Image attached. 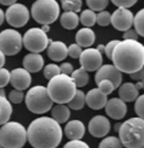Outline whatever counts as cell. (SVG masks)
I'll return each instance as SVG.
<instances>
[{"label": "cell", "instance_id": "6da1fadb", "mask_svg": "<svg viewBox=\"0 0 144 148\" xmlns=\"http://www.w3.org/2000/svg\"><path fill=\"white\" fill-rule=\"evenodd\" d=\"M61 140L63 129L52 117L34 119L27 129V141L33 148H56Z\"/></svg>", "mask_w": 144, "mask_h": 148}, {"label": "cell", "instance_id": "7a4b0ae2", "mask_svg": "<svg viewBox=\"0 0 144 148\" xmlns=\"http://www.w3.org/2000/svg\"><path fill=\"white\" fill-rule=\"evenodd\" d=\"M111 60L122 73L136 72L144 66V45L138 40L124 39L114 47Z\"/></svg>", "mask_w": 144, "mask_h": 148}, {"label": "cell", "instance_id": "3957f363", "mask_svg": "<svg viewBox=\"0 0 144 148\" xmlns=\"http://www.w3.org/2000/svg\"><path fill=\"white\" fill-rule=\"evenodd\" d=\"M118 138L126 148H144V119L132 117L121 123Z\"/></svg>", "mask_w": 144, "mask_h": 148}, {"label": "cell", "instance_id": "277c9868", "mask_svg": "<svg viewBox=\"0 0 144 148\" xmlns=\"http://www.w3.org/2000/svg\"><path fill=\"white\" fill-rule=\"evenodd\" d=\"M50 98L57 104H66L73 98L78 87L70 75L58 74L48 79L46 86Z\"/></svg>", "mask_w": 144, "mask_h": 148}, {"label": "cell", "instance_id": "5b68a950", "mask_svg": "<svg viewBox=\"0 0 144 148\" xmlns=\"http://www.w3.org/2000/svg\"><path fill=\"white\" fill-rule=\"evenodd\" d=\"M27 142V130L22 123L7 121L0 128V146L2 148H23Z\"/></svg>", "mask_w": 144, "mask_h": 148}, {"label": "cell", "instance_id": "8992f818", "mask_svg": "<svg viewBox=\"0 0 144 148\" xmlns=\"http://www.w3.org/2000/svg\"><path fill=\"white\" fill-rule=\"evenodd\" d=\"M25 103L31 113L42 115L51 111L53 106L52 99L50 98L48 89L44 86H33L25 95Z\"/></svg>", "mask_w": 144, "mask_h": 148}, {"label": "cell", "instance_id": "52a82bcc", "mask_svg": "<svg viewBox=\"0 0 144 148\" xmlns=\"http://www.w3.org/2000/svg\"><path fill=\"white\" fill-rule=\"evenodd\" d=\"M60 8L56 0H36L31 5L33 19L41 25H50L59 17Z\"/></svg>", "mask_w": 144, "mask_h": 148}, {"label": "cell", "instance_id": "ba28073f", "mask_svg": "<svg viewBox=\"0 0 144 148\" xmlns=\"http://www.w3.org/2000/svg\"><path fill=\"white\" fill-rule=\"evenodd\" d=\"M50 39L41 28H30L23 37V45L30 53H41L46 49Z\"/></svg>", "mask_w": 144, "mask_h": 148}, {"label": "cell", "instance_id": "9c48e42d", "mask_svg": "<svg viewBox=\"0 0 144 148\" xmlns=\"http://www.w3.org/2000/svg\"><path fill=\"white\" fill-rule=\"evenodd\" d=\"M23 47V37L15 29H4L0 32V51L7 56H14Z\"/></svg>", "mask_w": 144, "mask_h": 148}, {"label": "cell", "instance_id": "30bf717a", "mask_svg": "<svg viewBox=\"0 0 144 148\" xmlns=\"http://www.w3.org/2000/svg\"><path fill=\"white\" fill-rule=\"evenodd\" d=\"M30 17V13L26 5L22 3H13L9 5L7 12L4 14V18L8 24L14 28H21L25 26Z\"/></svg>", "mask_w": 144, "mask_h": 148}, {"label": "cell", "instance_id": "8fae6325", "mask_svg": "<svg viewBox=\"0 0 144 148\" xmlns=\"http://www.w3.org/2000/svg\"><path fill=\"white\" fill-rule=\"evenodd\" d=\"M80 58L81 68L87 72L97 71L102 66V54L97 48L87 47L85 51H82Z\"/></svg>", "mask_w": 144, "mask_h": 148}, {"label": "cell", "instance_id": "7c38bea8", "mask_svg": "<svg viewBox=\"0 0 144 148\" xmlns=\"http://www.w3.org/2000/svg\"><path fill=\"white\" fill-rule=\"evenodd\" d=\"M132 12L126 8H118L111 14V24L118 31H126L133 25Z\"/></svg>", "mask_w": 144, "mask_h": 148}, {"label": "cell", "instance_id": "4fadbf2b", "mask_svg": "<svg viewBox=\"0 0 144 148\" xmlns=\"http://www.w3.org/2000/svg\"><path fill=\"white\" fill-rule=\"evenodd\" d=\"M102 79H107L111 81L114 85L115 89L118 88L122 84L123 75L122 72L115 67L114 64H103L97 70L96 75H95V82L98 84Z\"/></svg>", "mask_w": 144, "mask_h": 148}, {"label": "cell", "instance_id": "5bb4252c", "mask_svg": "<svg viewBox=\"0 0 144 148\" xmlns=\"http://www.w3.org/2000/svg\"><path fill=\"white\" fill-rule=\"evenodd\" d=\"M111 130V123L110 120L102 115L94 116L88 123V131L89 134L94 137L100 138V137L107 136V134Z\"/></svg>", "mask_w": 144, "mask_h": 148}, {"label": "cell", "instance_id": "9a60e30c", "mask_svg": "<svg viewBox=\"0 0 144 148\" xmlns=\"http://www.w3.org/2000/svg\"><path fill=\"white\" fill-rule=\"evenodd\" d=\"M10 83L17 90H25L31 84V75L24 68H16L10 72Z\"/></svg>", "mask_w": 144, "mask_h": 148}, {"label": "cell", "instance_id": "2e32d148", "mask_svg": "<svg viewBox=\"0 0 144 148\" xmlns=\"http://www.w3.org/2000/svg\"><path fill=\"white\" fill-rule=\"evenodd\" d=\"M104 108L107 116L115 120L123 119L127 114V105L119 98H112L107 100Z\"/></svg>", "mask_w": 144, "mask_h": 148}, {"label": "cell", "instance_id": "e0dca14e", "mask_svg": "<svg viewBox=\"0 0 144 148\" xmlns=\"http://www.w3.org/2000/svg\"><path fill=\"white\" fill-rule=\"evenodd\" d=\"M48 56L53 61H63L68 56V47L61 41H51L48 46Z\"/></svg>", "mask_w": 144, "mask_h": 148}, {"label": "cell", "instance_id": "ac0fdd59", "mask_svg": "<svg viewBox=\"0 0 144 148\" xmlns=\"http://www.w3.org/2000/svg\"><path fill=\"white\" fill-rule=\"evenodd\" d=\"M107 101V96L100 92L98 88L90 89L88 92L85 95V104L88 105V108L92 110H101L105 106Z\"/></svg>", "mask_w": 144, "mask_h": 148}, {"label": "cell", "instance_id": "d6986e66", "mask_svg": "<svg viewBox=\"0 0 144 148\" xmlns=\"http://www.w3.org/2000/svg\"><path fill=\"white\" fill-rule=\"evenodd\" d=\"M23 66L29 73H37L43 69L44 58L40 53H29L24 57Z\"/></svg>", "mask_w": 144, "mask_h": 148}, {"label": "cell", "instance_id": "ffe728a7", "mask_svg": "<svg viewBox=\"0 0 144 148\" xmlns=\"http://www.w3.org/2000/svg\"><path fill=\"white\" fill-rule=\"evenodd\" d=\"M65 134L69 140H82L85 134V126L81 120H70L65 127Z\"/></svg>", "mask_w": 144, "mask_h": 148}, {"label": "cell", "instance_id": "44dd1931", "mask_svg": "<svg viewBox=\"0 0 144 148\" xmlns=\"http://www.w3.org/2000/svg\"><path fill=\"white\" fill-rule=\"evenodd\" d=\"M96 40V34L88 27H84L80 29L75 34V42L81 47H90Z\"/></svg>", "mask_w": 144, "mask_h": 148}, {"label": "cell", "instance_id": "7402d4cb", "mask_svg": "<svg viewBox=\"0 0 144 148\" xmlns=\"http://www.w3.org/2000/svg\"><path fill=\"white\" fill-rule=\"evenodd\" d=\"M118 95L119 99H122L124 102H132L139 97V90L132 83H124L119 86Z\"/></svg>", "mask_w": 144, "mask_h": 148}, {"label": "cell", "instance_id": "603a6c76", "mask_svg": "<svg viewBox=\"0 0 144 148\" xmlns=\"http://www.w3.org/2000/svg\"><path fill=\"white\" fill-rule=\"evenodd\" d=\"M51 111L52 118L58 122L59 125L67 122L70 118V108L66 104H57L55 106H52Z\"/></svg>", "mask_w": 144, "mask_h": 148}, {"label": "cell", "instance_id": "cb8c5ba5", "mask_svg": "<svg viewBox=\"0 0 144 148\" xmlns=\"http://www.w3.org/2000/svg\"><path fill=\"white\" fill-rule=\"evenodd\" d=\"M80 23V17L78 13L71 11H65L60 15V24L65 29L73 30L78 27Z\"/></svg>", "mask_w": 144, "mask_h": 148}, {"label": "cell", "instance_id": "d4e9b609", "mask_svg": "<svg viewBox=\"0 0 144 148\" xmlns=\"http://www.w3.org/2000/svg\"><path fill=\"white\" fill-rule=\"evenodd\" d=\"M12 103L7 99V97L0 96V125H3L10 120L12 116Z\"/></svg>", "mask_w": 144, "mask_h": 148}, {"label": "cell", "instance_id": "484cf974", "mask_svg": "<svg viewBox=\"0 0 144 148\" xmlns=\"http://www.w3.org/2000/svg\"><path fill=\"white\" fill-rule=\"evenodd\" d=\"M68 108L74 111H80L85 106V93L81 89H76L73 98L68 102Z\"/></svg>", "mask_w": 144, "mask_h": 148}, {"label": "cell", "instance_id": "4316f807", "mask_svg": "<svg viewBox=\"0 0 144 148\" xmlns=\"http://www.w3.org/2000/svg\"><path fill=\"white\" fill-rule=\"evenodd\" d=\"M71 77L73 79L74 84L76 87H84L88 84L89 81V76H88V72L85 71L84 69H76L74 70L71 74Z\"/></svg>", "mask_w": 144, "mask_h": 148}, {"label": "cell", "instance_id": "83f0119b", "mask_svg": "<svg viewBox=\"0 0 144 148\" xmlns=\"http://www.w3.org/2000/svg\"><path fill=\"white\" fill-rule=\"evenodd\" d=\"M96 13L90 10V9H87V10H84V11L81 13V16L80 17V22L82 23V25L85 27H92L95 24H96Z\"/></svg>", "mask_w": 144, "mask_h": 148}, {"label": "cell", "instance_id": "f1b7e54d", "mask_svg": "<svg viewBox=\"0 0 144 148\" xmlns=\"http://www.w3.org/2000/svg\"><path fill=\"white\" fill-rule=\"evenodd\" d=\"M133 26L138 34L144 38V8L133 16Z\"/></svg>", "mask_w": 144, "mask_h": 148}, {"label": "cell", "instance_id": "f546056e", "mask_svg": "<svg viewBox=\"0 0 144 148\" xmlns=\"http://www.w3.org/2000/svg\"><path fill=\"white\" fill-rule=\"evenodd\" d=\"M99 148H124V146L118 137L107 136L100 142Z\"/></svg>", "mask_w": 144, "mask_h": 148}, {"label": "cell", "instance_id": "4dcf8cb0", "mask_svg": "<svg viewBox=\"0 0 144 148\" xmlns=\"http://www.w3.org/2000/svg\"><path fill=\"white\" fill-rule=\"evenodd\" d=\"M60 2H61V7L65 11L78 13L82 9V0H60Z\"/></svg>", "mask_w": 144, "mask_h": 148}, {"label": "cell", "instance_id": "1f68e13d", "mask_svg": "<svg viewBox=\"0 0 144 148\" xmlns=\"http://www.w3.org/2000/svg\"><path fill=\"white\" fill-rule=\"evenodd\" d=\"M109 1L110 0H86V4L94 12H100L107 7Z\"/></svg>", "mask_w": 144, "mask_h": 148}, {"label": "cell", "instance_id": "d6a6232c", "mask_svg": "<svg viewBox=\"0 0 144 148\" xmlns=\"http://www.w3.org/2000/svg\"><path fill=\"white\" fill-rule=\"evenodd\" d=\"M58 74H60V69H59V66H57L55 63L46 64L43 69V75L46 79H51L52 77L58 75Z\"/></svg>", "mask_w": 144, "mask_h": 148}, {"label": "cell", "instance_id": "836d02e7", "mask_svg": "<svg viewBox=\"0 0 144 148\" xmlns=\"http://www.w3.org/2000/svg\"><path fill=\"white\" fill-rule=\"evenodd\" d=\"M97 85H98V89H99L100 92H102L103 95H105V96L112 93L115 90V87H114V85H113V83H112L111 81H107V79L100 81Z\"/></svg>", "mask_w": 144, "mask_h": 148}, {"label": "cell", "instance_id": "e575fe53", "mask_svg": "<svg viewBox=\"0 0 144 148\" xmlns=\"http://www.w3.org/2000/svg\"><path fill=\"white\" fill-rule=\"evenodd\" d=\"M96 23L101 27H107L111 24V14L107 11H100L96 15Z\"/></svg>", "mask_w": 144, "mask_h": 148}, {"label": "cell", "instance_id": "d590c367", "mask_svg": "<svg viewBox=\"0 0 144 148\" xmlns=\"http://www.w3.org/2000/svg\"><path fill=\"white\" fill-rule=\"evenodd\" d=\"M25 99V93L23 92V90H17V89H13L10 91L9 95V101L13 104H19L22 103L23 100Z\"/></svg>", "mask_w": 144, "mask_h": 148}, {"label": "cell", "instance_id": "8d00e7d4", "mask_svg": "<svg viewBox=\"0 0 144 148\" xmlns=\"http://www.w3.org/2000/svg\"><path fill=\"white\" fill-rule=\"evenodd\" d=\"M134 112L138 115V117L144 119V95H141L136 99Z\"/></svg>", "mask_w": 144, "mask_h": 148}, {"label": "cell", "instance_id": "74e56055", "mask_svg": "<svg viewBox=\"0 0 144 148\" xmlns=\"http://www.w3.org/2000/svg\"><path fill=\"white\" fill-rule=\"evenodd\" d=\"M10 83V72L8 69L0 68V88H4Z\"/></svg>", "mask_w": 144, "mask_h": 148}, {"label": "cell", "instance_id": "f35d334b", "mask_svg": "<svg viewBox=\"0 0 144 148\" xmlns=\"http://www.w3.org/2000/svg\"><path fill=\"white\" fill-rule=\"evenodd\" d=\"M82 54V47L79 44L74 43V44H71L69 47H68V56H70L71 58L73 59H76L79 58Z\"/></svg>", "mask_w": 144, "mask_h": 148}, {"label": "cell", "instance_id": "ab89813d", "mask_svg": "<svg viewBox=\"0 0 144 148\" xmlns=\"http://www.w3.org/2000/svg\"><path fill=\"white\" fill-rule=\"evenodd\" d=\"M63 148H90L87 143L81 141V140H70L66 143Z\"/></svg>", "mask_w": 144, "mask_h": 148}, {"label": "cell", "instance_id": "60d3db41", "mask_svg": "<svg viewBox=\"0 0 144 148\" xmlns=\"http://www.w3.org/2000/svg\"><path fill=\"white\" fill-rule=\"evenodd\" d=\"M111 2L117 8H131L138 2V0H111Z\"/></svg>", "mask_w": 144, "mask_h": 148}, {"label": "cell", "instance_id": "b9f144b4", "mask_svg": "<svg viewBox=\"0 0 144 148\" xmlns=\"http://www.w3.org/2000/svg\"><path fill=\"white\" fill-rule=\"evenodd\" d=\"M118 42H119V40H112L107 45H104V54L107 55V57L109 59H111L113 49H114V47L116 46V44H117Z\"/></svg>", "mask_w": 144, "mask_h": 148}, {"label": "cell", "instance_id": "7bdbcfd3", "mask_svg": "<svg viewBox=\"0 0 144 148\" xmlns=\"http://www.w3.org/2000/svg\"><path fill=\"white\" fill-rule=\"evenodd\" d=\"M59 69H60V73L66 74V75H71L72 72L74 71L73 66L69 62H63L59 66Z\"/></svg>", "mask_w": 144, "mask_h": 148}, {"label": "cell", "instance_id": "ee69618b", "mask_svg": "<svg viewBox=\"0 0 144 148\" xmlns=\"http://www.w3.org/2000/svg\"><path fill=\"white\" fill-rule=\"evenodd\" d=\"M123 38L125 40H138L139 39V34L134 29L130 28V29L124 31V34H123Z\"/></svg>", "mask_w": 144, "mask_h": 148}, {"label": "cell", "instance_id": "f6af8a7d", "mask_svg": "<svg viewBox=\"0 0 144 148\" xmlns=\"http://www.w3.org/2000/svg\"><path fill=\"white\" fill-rule=\"evenodd\" d=\"M130 78L133 79V81H142L144 77V68H141L140 70L136 71V72H132V73H130Z\"/></svg>", "mask_w": 144, "mask_h": 148}, {"label": "cell", "instance_id": "bcb514c9", "mask_svg": "<svg viewBox=\"0 0 144 148\" xmlns=\"http://www.w3.org/2000/svg\"><path fill=\"white\" fill-rule=\"evenodd\" d=\"M17 0H0V3L2 5H11V4L15 3Z\"/></svg>", "mask_w": 144, "mask_h": 148}, {"label": "cell", "instance_id": "7dc6e473", "mask_svg": "<svg viewBox=\"0 0 144 148\" xmlns=\"http://www.w3.org/2000/svg\"><path fill=\"white\" fill-rule=\"evenodd\" d=\"M6 63V55L0 51V68H2Z\"/></svg>", "mask_w": 144, "mask_h": 148}, {"label": "cell", "instance_id": "c3c4849f", "mask_svg": "<svg viewBox=\"0 0 144 148\" xmlns=\"http://www.w3.org/2000/svg\"><path fill=\"white\" fill-rule=\"evenodd\" d=\"M3 22H4V12L0 9V25H2Z\"/></svg>", "mask_w": 144, "mask_h": 148}, {"label": "cell", "instance_id": "681fc988", "mask_svg": "<svg viewBox=\"0 0 144 148\" xmlns=\"http://www.w3.org/2000/svg\"><path fill=\"white\" fill-rule=\"evenodd\" d=\"M134 86H136V88H137L138 90H140V89L143 88V85H142V82L141 81L137 82V84H134Z\"/></svg>", "mask_w": 144, "mask_h": 148}, {"label": "cell", "instance_id": "f907efd6", "mask_svg": "<svg viewBox=\"0 0 144 148\" xmlns=\"http://www.w3.org/2000/svg\"><path fill=\"white\" fill-rule=\"evenodd\" d=\"M97 49H98V51H99V52L101 53V54H102V53H104V45H102V44L98 45Z\"/></svg>", "mask_w": 144, "mask_h": 148}, {"label": "cell", "instance_id": "816d5d0a", "mask_svg": "<svg viewBox=\"0 0 144 148\" xmlns=\"http://www.w3.org/2000/svg\"><path fill=\"white\" fill-rule=\"evenodd\" d=\"M41 29L43 30V31H45V32H48V30H50V27H48V25H43V27Z\"/></svg>", "mask_w": 144, "mask_h": 148}, {"label": "cell", "instance_id": "f5cc1de1", "mask_svg": "<svg viewBox=\"0 0 144 148\" xmlns=\"http://www.w3.org/2000/svg\"><path fill=\"white\" fill-rule=\"evenodd\" d=\"M0 96L6 97V91H4L3 88H0Z\"/></svg>", "mask_w": 144, "mask_h": 148}, {"label": "cell", "instance_id": "db71d44e", "mask_svg": "<svg viewBox=\"0 0 144 148\" xmlns=\"http://www.w3.org/2000/svg\"><path fill=\"white\" fill-rule=\"evenodd\" d=\"M141 82H142V85H143V88H142V89H144V77H143V79H142Z\"/></svg>", "mask_w": 144, "mask_h": 148}, {"label": "cell", "instance_id": "11a10c76", "mask_svg": "<svg viewBox=\"0 0 144 148\" xmlns=\"http://www.w3.org/2000/svg\"><path fill=\"white\" fill-rule=\"evenodd\" d=\"M0 148H2V147H1V146H0Z\"/></svg>", "mask_w": 144, "mask_h": 148}, {"label": "cell", "instance_id": "9f6ffc18", "mask_svg": "<svg viewBox=\"0 0 144 148\" xmlns=\"http://www.w3.org/2000/svg\"><path fill=\"white\" fill-rule=\"evenodd\" d=\"M143 68H144V66H143Z\"/></svg>", "mask_w": 144, "mask_h": 148}, {"label": "cell", "instance_id": "6f0895ef", "mask_svg": "<svg viewBox=\"0 0 144 148\" xmlns=\"http://www.w3.org/2000/svg\"><path fill=\"white\" fill-rule=\"evenodd\" d=\"M56 148H57V147H56Z\"/></svg>", "mask_w": 144, "mask_h": 148}]
</instances>
